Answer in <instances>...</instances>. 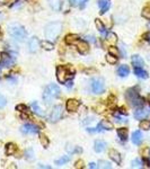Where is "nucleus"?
<instances>
[{
	"instance_id": "obj_1",
	"label": "nucleus",
	"mask_w": 150,
	"mask_h": 169,
	"mask_svg": "<svg viewBox=\"0 0 150 169\" xmlns=\"http://www.w3.org/2000/svg\"><path fill=\"white\" fill-rule=\"evenodd\" d=\"M61 29H62V24L60 21H53V23H50V24L46 25L45 29H44V35L48 40L54 41L60 35Z\"/></svg>"
},
{
	"instance_id": "obj_2",
	"label": "nucleus",
	"mask_w": 150,
	"mask_h": 169,
	"mask_svg": "<svg viewBox=\"0 0 150 169\" xmlns=\"http://www.w3.org/2000/svg\"><path fill=\"white\" fill-rule=\"evenodd\" d=\"M60 96V88L54 83H51L45 87L44 93H43V99L46 105H50L53 100H56Z\"/></svg>"
},
{
	"instance_id": "obj_3",
	"label": "nucleus",
	"mask_w": 150,
	"mask_h": 169,
	"mask_svg": "<svg viewBox=\"0 0 150 169\" xmlns=\"http://www.w3.org/2000/svg\"><path fill=\"white\" fill-rule=\"evenodd\" d=\"M8 33L11 37L16 40V41H24V38L26 37V31L25 28L19 24H11L8 27Z\"/></svg>"
},
{
	"instance_id": "obj_4",
	"label": "nucleus",
	"mask_w": 150,
	"mask_h": 169,
	"mask_svg": "<svg viewBox=\"0 0 150 169\" xmlns=\"http://www.w3.org/2000/svg\"><path fill=\"white\" fill-rule=\"evenodd\" d=\"M126 98L130 102V104L132 105L133 107H142L143 104H144V100L143 98L139 96V94L137 93L134 89H129L126 91Z\"/></svg>"
},
{
	"instance_id": "obj_5",
	"label": "nucleus",
	"mask_w": 150,
	"mask_h": 169,
	"mask_svg": "<svg viewBox=\"0 0 150 169\" xmlns=\"http://www.w3.org/2000/svg\"><path fill=\"white\" fill-rule=\"evenodd\" d=\"M71 69L70 68H67V67H59L58 69H56V78L59 80L60 83H67V80L68 79H71L73 77V75L70 73Z\"/></svg>"
},
{
	"instance_id": "obj_6",
	"label": "nucleus",
	"mask_w": 150,
	"mask_h": 169,
	"mask_svg": "<svg viewBox=\"0 0 150 169\" xmlns=\"http://www.w3.org/2000/svg\"><path fill=\"white\" fill-rule=\"evenodd\" d=\"M63 115V108L61 105H56V106L53 107V109L51 110V114L49 116V120L50 122H52V123H56L58 121L61 120Z\"/></svg>"
},
{
	"instance_id": "obj_7",
	"label": "nucleus",
	"mask_w": 150,
	"mask_h": 169,
	"mask_svg": "<svg viewBox=\"0 0 150 169\" xmlns=\"http://www.w3.org/2000/svg\"><path fill=\"white\" fill-rule=\"evenodd\" d=\"M90 87L94 94H103L105 91L104 81L101 78H95V79L91 80Z\"/></svg>"
},
{
	"instance_id": "obj_8",
	"label": "nucleus",
	"mask_w": 150,
	"mask_h": 169,
	"mask_svg": "<svg viewBox=\"0 0 150 169\" xmlns=\"http://www.w3.org/2000/svg\"><path fill=\"white\" fill-rule=\"evenodd\" d=\"M21 131L24 133V134H34V133H37L39 132V128L35 126L34 124H29V123H26L21 128Z\"/></svg>"
},
{
	"instance_id": "obj_9",
	"label": "nucleus",
	"mask_w": 150,
	"mask_h": 169,
	"mask_svg": "<svg viewBox=\"0 0 150 169\" xmlns=\"http://www.w3.org/2000/svg\"><path fill=\"white\" fill-rule=\"evenodd\" d=\"M150 114V108H139L134 112V117L137 120H143Z\"/></svg>"
},
{
	"instance_id": "obj_10",
	"label": "nucleus",
	"mask_w": 150,
	"mask_h": 169,
	"mask_svg": "<svg viewBox=\"0 0 150 169\" xmlns=\"http://www.w3.org/2000/svg\"><path fill=\"white\" fill-rule=\"evenodd\" d=\"M39 48H40L39 38L32 37L31 40H29V42H28V50H29V52L34 53V52H36L37 50H39Z\"/></svg>"
},
{
	"instance_id": "obj_11",
	"label": "nucleus",
	"mask_w": 150,
	"mask_h": 169,
	"mask_svg": "<svg viewBox=\"0 0 150 169\" xmlns=\"http://www.w3.org/2000/svg\"><path fill=\"white\" fill-rule=\"evenodd\" d=\"M77 48L80 54H86L89 51V45L87 42L85 41H78L77 42Z\"/></svg>"
},
{
	"instance_id": "obj_12",
	"label": "nucleus",
	"mask_w": 150,
	"mask_h": 169,
	"mask_svg": "<svg viewBox=\"0 0 150 169\" xmlns=\"http://www.w3.org/2000/svg\"><path fill=\"white\" fill-rule=\"evenodd\" d=\"M1 59H2V67H11L14 64V59L11 58L9 54H6V53H2L1 54Z\"/></svg>"
},
{
	"instance_id": "obj_13",
	"label": "nucleus",
	"mask_w": 150,
	"mask_h": 169,
	"mask_svg": "<svg viewBox=\"0 0 150 169\" xmlns=\"http://www.w3.org/2000/svg\"><path fill=\"white\" fill-rule=\"evenodd\" d=\"M79 107V102L77 99H69L67 102V109L69 112H76Z\"/></svg>"
},
{
	"instance_id": "obj_14",
	"label": "nucleus",
	"mask_w": 150,
	"mask_h": 169,
	"mask_svg": "<svg viewBox=\"0 0 150 169\" xmlns=\"http://www.w3.org/2000/svg\"><path fill=\"white\" fill-rule=\"evenodd\" d=\"M98 6L101 9V14L103 15L108 10L111 4H110V0H98Z\"/></svg>"
},
{
	"instance_id": "obj_15",
	"label": "nucleus",
	"mask_w": 150,
	"mask_h": 169,
	"mask_svg": "<svg viewBox=\"0 0 150 169\" xmlns=\"http://www.w3.org/2000/svg\"><path fill=\"white\" fill-rule=\"evenodd\" d=\"M108 155H110V158H111L114 162H116L117 165L121 163V156H120V153L116 151V150L111 149V150L108 151Z\"/></svg>"
},
{
	"instance_id": "obj_16",
	"label": "nucleus",
	"mask_w": 150,
	"mask_h": 169,
	"mask_svg": "<svg viewBox=\"0 0 150 169\" xmlns=\"http://www.w3.org/2000/svg\"><path fill=\"white\" fill-rule=\"evenodd\" d=\"M106 148V143L104 141H102V140H96L95 141V144H94V149L95 151L98 152V153H101L103 152Z\"/></svg>"
},
{
	"instance_id": "obj_17",
	"label": "nucleus",
	"mask_w": 150,
	"mask_h": 169,
	"mask_svg": "<svg viewBox=\"0 0 150 169\" xmlns=\"http://www.w3.org/2000/svg\"><path fill=\"white\" fill-rule=\"evenodd\" d=\"M132 142L134 144L139 145L142 142V133L140 131H134L132 133Z\"/></svg>"
},
{
	"instance_id": "obj_18",
	"label": "nucleus",
	"mask_w": 150,
	"mask_h": 169,
	"mask_svg": "<svg viewBox=\"0 0 150 169\" xmlns=\"http://www.w3.org/2000/svg\"><path fill=\"white\" fill-rule=\"evenodd\" d=\"M134 75L137 77H139V78H142V79H147L148 78L147 71H144L141 67H134Z\"/></svg>"
},
{
	"instance_id": "obj_19",
	"label": "nucleus",
	"mask_w": 150,
	"mask_h": 169,
	"mask_svg": "<svg viewBox=\"0 0 150 169\" xmlns=\"http://www.w3.org/2000/svg\"><path fill=\"white\" fill-rule=\"evenodd\" d=\"M31 107H32V110H33L36 115H39V116H44V112H43L42 108L39 106V104L36 103V102L32 103Z\"/></svg>"
},
{
	"instance_id": "obj_20",
	"label": "nucleus",
	"mask_w": 150,
	"mask_h": 169,
	"mask_svg": "<svg viewBox=\"0 0 150 169\" xmlns=\"http://www.w3.org/2000/svg\"><path fill=\"white\" fill-rule=\"evenodd\" d=\"M129 72H130V69L126 64L120 66L119 69H117V73H119V76H121V77H126L129 75Z\"/></svg>"
},
{
	"instance_id": "obj_21",
	"label": "nucleus",
	"mask_w": 150,
	"mask_h": 169,
	"mask_svg": "<svg viewBox=\"0 0 150 169\" xmlns=\"http://www.w3.org/2000/svg\"><path fill=\"white\" fill-rule=\"evenodd\" d=\"M98 126L102 129V130H113V124L111 122L107 121V120H103V121L99 122Z\"/></svg>"
},
{
	"instance_id": "obj_22",
	"label": "nucleus",
	"mask_w": 150,
	"mask_h": 169,
	"mask_svg": "<svg viewBox=\"0 0 150 169\" xmlns=\"http://www.w3.org/2000/svg\"><path fill=\"white\" fill-rule=\"evenodd\" d=\"M78 38L79 36L76 34H69L66 36V43L67 44H75V43H77L78 42Z\"/></svg>"
},
{
	"instance_id": "obj_23",
	"label": "nucleus",
	"mask_w": 150,
	"mask_h": 169,
	"mask_svg": "<svg viewBox=\"0 0 150 169\" xmlns=\"http://www.w3.org/2000/svg\"><path fill=\"white\" fill-rule=\"evenodd\" d=\"M132 64L133 67H141L143 66V60L141 59V56L139 55H133L132 56Z\"/></svg>"
},
{
	"instance_id": "obj_24",
	"label": "nucleus",
	"mask_w": 150,
	"mask_h": 169,
	"mask_svg": "<svg viewBox=\"0 0 150 169\" xmlns=\"http://www.w3.org/2000/svg\"><path fill=\"white\" fill-rule=\"evenodd\" d=\"M106 41H107L108 44L114 45L116 44V42H117V37H116V35L114 34V33H108L107 37H106Z\"/></svg>"
},
{
	"instance_id": "obj_25",
	"label": "nucleus",
	"mask_w": 150,
	"mask_h": 169,
	"mask_svg": "<svg viewBox=\"0 0 150 169\" xmlns=\"http://www.w3.org/2000/svg\"><path fill=\"white\" fill-rule=\"evenodd\" d=\"M117 135H119V138L122 140V141H126V139H128V130L126 129H119L117 130Z\"/></svg>"
},
{
	"instance_id": "obj_26",
	"label": "nucleus",
	"mask_w": 150,
	"mask_h": 169,
	"mask_svg": "<svg viewBox=\"0 0 150 169\" xmlns=\"http://www.w3.org/2000/svg\"><path fill=\"white\" fill-rule=\"evenodd\" d=\"M16 150H17V148H16V145L13 144V143H8V144L6 145V153H7V155H14L15 152H16Z\"/></svg>"
},
{
	"instance_id": "obj_27",
	"label": "nucleus",
	"mask_w": 150,
	"mask_h": 169,
	"mask_svg": "<svg viewBox=\"0 0 150 169\" xmlns=\"http://www.w3.org/2000/svg\"><path fill=\"white\" fill-rule=\"evenodd\" d=\"M97 167L98 168H104V169H106V168H111L112 166H111V163L108 161H106V160H99L98 161V163H97Z\"/></svg>"
},
{
	"instance_id": "obj_28",
	"label": "nucleus",
	"mask_w": 150,
	"mask_h": 169,
	"mask_svg": "<svg viewBox=\"0 0 150 169\" xmlns=\"http://www.w3.org/2000/svg\"><path fill=\"white\" fill-rule=\"evenodd\" d=\"M69 161H70V156H64V157H62L61 159L56 160V165L62 166V165H64V163H67V162H69Z\"/></svg>"
},
{
	"instance_id": "obj_29",
	"label": "nucleus",
	"mask_w": 150,
	"mask_h": 169,
	"mask_svg": "<svg viewBox=\"0 0 150 169\" xmlns=\"http://www.w3.org/2000/svg\"><path fill=\"white\" fill-rule=\"evenodd\" d=\"M95 24L97 26L98 31L101 32L102 34H105V27H104V25H103V23L101 21V19H96V21H95Z\"/></svg>"
},
{
	"instance_id": "obj_30",
	"label": "nucleus",
	"mask_w": 150,
	"mask_h": 169,
	"mask_svg": "<svg viewBox=\"0 0 150 169\" xmlns=\"http://www.w3.org/2000/svg\"><path fill=\"white\" fill-rule=\"evenodd\" d=\"M106 60H107L108 63H111V64H114V63H116V61H117V56H115V55L113 54H107L106 55Z\"/></svg>"
},
{
	"instance_id": "obj_31",
	"label": "nucleus",
	"mask_w": 150,
	"mask_h": 169,
	"mask_svg": "<svg viewBox=\"0 0 150 169\" xmlns=\"http://www.w3.org/2000/svg\"><path fill=\"white\" fill-rule=\"evenodd\" d=\"M140 129L142 130H149L150 129V122L149 121H141L140 122Z\"/></svg>"
},
{
	"instance_id": "obj_32",
	"label": "nucleus",
	"mask_w": 150,
	"mask_h": 169,
	"mask_svg": "<svg viewBox=\"0 0 150 169\" xmlns=\"http://www.w3.org/2000/svg\"><path fill=\"white\" fill-rule=\"evenodd\" d=\"M132 168H142V161L140 159H134L132 161Z\"/></svg>"
},
{
	"instance_id": "obj_33",
	"label": "nucleus",
	"mask_w": 150,
	"mask_h": 169,
	"mask_svg": "<svg viewBox=\"0 0 150 169\" xmlns=\"http://www.w3.org/2000/svg\"><path fill=\"white\" fill-rule=\"evenodd\" d=\"M42 46L44 48V50H48V51H51L53 48V44L49 41H44L42 43Z\"/></svg>"
},
{
	"instance_id": "obj_34",
	"label": "nucleus",
	"mask_w": 150,
	"mask_h": 169,
	"mask_svg": "<svg viewBox=\"0 0 150 169\" xmlns=\"http://www.w3.org/2000/svg\"><path fill=\"white\" fill-rule=\"evenodd\" d=\"M40 141H41V143H42L44 147H48V145H49V139L46 138L44 134H40Z\"/></svg>"
},
{
	"instance_id": "obj_35",
	"label": "nucleus",
	"mask_w": 150,
	"mask_h": 169,
	"mask_svg": "<svg viewBox=\"0 0 150 169\" xmlns=\"http://www.w3.org/2000/svg\"><path fill=\"white\" fill-rule=\"evenodd\" d=\"M142 16L147 19H150V7H144L142 10Z\"/></svg>"
},
{
	"instance_id": "obj_36",
	"label": "nucleus",
	"mask_w": 150,
	"mask_h": 169,
	"mask_svg": "<svg viewBox=\"0 0 150 169\" xmlns=\"http://www.w3.org/2000/svg\"><path fill=\"white\" fill-rule=\"evenodd\" d=\"M6 104H7V99L2 95H0V108H4L6 106Z\"/></svg>"
},
{
	"instance_id": "obj_37",
	"label": "nucleus",
	"mask_w": 150,
	"mask_h": 169,
	"mask_svg": "<svg viewBox=\"0 0 150 169\" xmlns=\"http://www.w3.org/2000/svg\"><path fill=\"white\" fill-rule=\"evenodd\" d=\"M88 0H78V5H79V7L80 9H84L86 7V5H87Z\"/></svg>"
},
{
	"instance_id": "obj_38",
	"label": "nucleus",
	"mask_w": 150,
	"mask_h": 169,
	"mask_svg": "<svg viewBox=\"0 0 150 169\" xmlns=\"http://www.w3.org/2000/svg\"><path fill=\"white\" fill-rule=\"evenodd\" d=\"M75 168H84V161L83 160H78L75 165Z\"/></svg>"
},
{
	"instance_id": "obj_39",
	"label": "nucleus",
	"mask_w": 150,
	"mask_h": 169,
	"mask_svg": "<svg viewBox=\"0 0 150 169\" xmlns=\"http://www.w3.org/2000/svg\"><path fill=\"white\" fill-rule=\"evenodd\" d=\"M16 109L21 110V112H26V110H27V108H26V106H25V105H18V106H16Z\"/></svg>"
},
{
	"instance_id": "obj_40",
	"label": "nucleus",
	"mask_w": 150,
	"mask_h": 169,
	"mask_svg": "<svg viewBox=\"0 0 150 169\" xmlns=\"http://www.w3.org/2000/svg\"><path fill=\"white\" fill-rule=\"evenodd\" d=\"M110 53L113 55H115V56H117V54H119V51L116 50V48H110Z\"/></svg>"
},
{
	"instance_id": "obj_41",
	"label": "nucleus",
	"mask_w": 150,
	"mask_h": 169,
	"mask_svg": "<svg viewBox=\"0 0 150 169\" xmlns=\"http://www.w3.org/2000/svg\"><path fill=\"white\" fill-rule=\"evenodd\" d=\"M15 2H17V0H5V4L8 5V6H11V5H14Z\"/></svg>"
},
{
	"instance_id": "obj_42",
	"label": "nucleus",
	"mask_w": 150,
	"mask_h": 169,
	"mask_svg": "<svg viewBox=\"0 0 150 169\" xmlns=\"http://www.w3.org/2000/svg\"><path fill=\"white\" fill-rule=\"evenodd\" d=\"M26 156H27V158L29 159V160H32L33 159V152H32V150H28V151H26Z\"/></svg>"
},
{
	"instance_id": "obj_43",
	"label": "nucleus",
	"mask_w": 150,
	"mask_h": 169,
	"mask_svg": "<svg viewBox=\"0 0 150 169\" xmlns=\"http://www.w3.org/2000/svg\"><path fill=\"white\" fill-rule=\"evenodd\" d=\"M89 168L95 169V168H98V167H97V165H96V163H94V162H90V163H89Z\"/></svg>"
},
{
	"instance_id": "obj_44",
	"label": "nucleus",
	"mask_w": 150,
	"mask_h": 169,
	"mask_svg": "<svg viewBox=\"0 0 150 169\" xmlns=\"http://www.w3.org/2000/svg\"><path fill=\"white\" fill-rule=\"evenodd\" d=\"M144 40H146V41H148L150 43V33H147V34L144 35Z\"/></svg>"
},
{
	"instance_id": "obj_45",
	"label": "nucleus",
	"mask_w": 150,
	"mask_h": 169,
	"mask_svg": "<svg viewBox=\"0 0 150 169\" xmlns=\"http://www.w3.org/2000/svg\"><path fill=\"white\" fill-rule=\"evenodd\" d=\"M66 85H67L68 87H72V83H71V81H68V83H67Z\"/></svg>"
},
{
	"instance_id": "obj_46",
	"label": "nucleus",
	"mask_w": 150,
	"mask_h": 169,
	"mask_svg": "<svg viewBox=\"0 0 150 169\" xmlns=\"http://www.w3.org/2000/svg\"><path fill=\"white\" fill-rule=\"evenodd\" d=\"M148 27H149V29H150V21L148 23Z\"/></svg>"
},
{
	"instance_id": "obj_47",
	"label": "nucleus",
	"mask_w": 150,
	"mask_h": 169,
	"mask_svg": "<svg viewBox=\"0 0 150 169\" xmlns=\"http://www.w3.org/2000/svg\"><path fill=\"white\" fill-rule=\"evenodd\" d=\"M0 59H1V55H0Z\"/></svg>"
},
{
	"instance_id": "obj_48",
	"label": "nucleus",
	"mask_w": 150,
	"mask_h": 169,
	"mask_svg": "<svg viewBox=\"0 0 150 169\" xmlns=\"http://www.w3.org/2000/svg\"><path fill=\"white\" fill-rule=\"evenodd\" d=\"M149 157H150V152H149Z\"/></svg>"
},
{
	"instance_id": "obj_49",
	"label": "nucleus",
	"mask_w": 150,
	"mask_h": 169,
	"mask_svg": "<svg viewBox=\"0 0 150 169\" xmlns=\"http://www.w3.org/2000/svg\"><path fill=\"white\" fill-rule=\"evenodd\" d=\"M0 145H1V142H0Z\"/></svg>"
}]
</instances>
